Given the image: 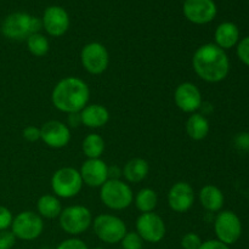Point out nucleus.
<instances>
[{
    "label": "nucleus",
    "instance_id": "0eeeda50",
    "mask_svg": "<svg viewBox=\"0 0 249 249\" xmlns=\"http://www.w3.org/2000/svg\"><path fill=\"white\" fill-rule=\"evenodd\" d=\"M92 229L95 235L102 242L108 245L119 243L125 236L126 225L121 218L112 214H100L92 220Z\"/></svg>",
    "mask_w": 249,
    "mask_h": 249
},
{
    "label": "nucleus",
    "instance_id": "bb28decb",
    "mask_svg": "<svg viewBox=\"0 0 249 249\" xmlns=\"http://www.w3.org/2000/svg\"><path fill=\"white\" fill-rule=\"evenodd\" d=\"M123 249H142L143 240L138 232H126L121 241Z\"/></svg>",
    "mask_w": 249,
    "mask_h": 249
},
{
    "label": "nucleus",
    "instance_id": "423d86ee",
    "mask_svg": "<svg viewBox=\"0 0 249 249\" xmlns=\"http://www.w3.org/2000/svg\"><path fill=\"white\" fill-rule=\"evenodd\" d=\"M58 218L61 229L71 236L82 235L92 224L91 212L84 206L66 207Z\"/></svg>",
    "mask_w": 249,
    "mask_h": 249
},
{
    "label": "nucleus",
    "instance_id": "72a5a7b5",
    "mask_svg": "<svg viewBox=\"0 0 249 249\" xmlns=\"http://www.w3.org/2000/svg\"><path fill=\"white\" fill-rule=\"evenodd\" d=\"M199 249H230V247L219 240H208L206 242H202Z\"/></svg>",
    "mask_w": 249,
    "mask_h": 249
},
{
    "label": "nucleus",
    "instance_id": "c9c22d12",
    "mask_svg": "<svg viewBox=\"0 0 249 249\" xmlns=\"http://www.w3.org/2000/svg\"><path fill=\"white\" fill-rule=\"evenodd\" d=\"M82 124V118H80V113H71L68 114V125L77 128Z\"/></svg>",
    "mask_w": 249,
    "mask_h": 249
},
{
    "label": "nucleus",
    "instance_id": "f03ea898",
    "mask_svg": "<svg viewBox=\"0 0 249 249\" xmlns=\"http://www.w3.org/2000/svg\"><path fill=\"white\" fill-rule=\"evenodd\" d=\"M90 90L87 83L77 77H66L55 85L51 94L53 105L63 113H79L88 105Z\"/></svg>",
    "mask_w": 249,
    "mask_h": 249
},
{
    "label": "nucleus",
    "instance_id": "39448f33",
    "mask_svg": "<svg viewBox=\"0 0 249 249\" xmlns=\"http://www.w3.org/2000/svg\"><path fill=\"white\" fill-rule=\"evenodd\" d=\"M83 185L84 184L79 170L72 167L60 168L51 178V189L55 196L60 198L75 197L80 192Z\"/></svg>",
    "mask_w": 249,
    "mask_h": 249
},
{
    "label": "nucleus",
    "instance_id": "4468645a",
    "mask_svg": "<svg viewBox=\"0 0 249 249\" xmlns=\"http://www.w3.org/2000/svg\"><path fill=\"white\" fill-rule=\"evenodd\" d=\"M174 101L178 108L185 113H195L197 109L201 108L202 94L201 90L194 83L185 82L178 85L174 92Z\"/></svg>",
    "mask_w": 249,
    "mask_h": 249
},
{
    "label": "nucleus",
    "instance_id": "f704fd0d",
    "mask_svg": "<svg viewBox=\"0 0 249 249\" xmlns=\"http://www.w3.org/2000/svg\"><path fill=\"white\" fill-rule=\"evenodd\" d=\"M235 143L240 150H249V134L241 133L236 136Z\"/></svg>",
    "mask_w": 249,
    "mask_h": 249
},
{
    "label": "nucleus",
    "instance_id": "473e14b6",
    "mask_svg": "<svg viewBox=\"0 0 249 249\" xmlns=\"http://www.w3.org/2000/svg\"><path fill=\"white\" fill-rule=\"evenodd\" d=\"M23 138L26 139L27 141H31V142H34V141L39 140L40 139V129L36 128V126L29 125L27 128L23 129V133H22Z\"/></svg>",
    "mask_w": 249,
    "mask_h": 249
},
{
    "label": "nucleus",
    "instance_id": "412c9836",
    "mask_svg": "<svg viewBox=\"0 0 249 249\" xmlns=\"http://www.w3.org/2000/svg\"><path fill=\"white\" fill-rule=\"evenodd\" d=\"M150 172V165L147 160L143 158H133L128 160L122 170V175L125 178V180L131 184H138L147 178Z\"/></svg>",
    "mask_w": 249,
    "mask_h": 249
},
{
    "label": "nucleus",
    "instance_id": "b1692460",
    "mask_svg": "<svg viewBox=\"0 0 249 249\" xmlns=\"http://www.w3.org/2000/svg\"><path fill=\"white\" fill-rule=\"evenodd\" d=\"M83 152L87 156L88 160H96L101 158L105 151V140L99 134H89L83 140Z\"/></svg>",
    "mask_w": 249,
    "mask_h": 249
},
{
    "label": "nucleus",
    "instance_id": "aec40b11",
    "mask_svg": "<svg viewBox=\"0 0 249 249\" xmlns=\"http://www.w3.org/2000/svg\"><path fill=\"white\" fill-rule=\"evenodd\" d=\"M199 203L209 213L220 212L224 207V194L219 187L214 185H206L201 189L198 194Z\"/></svg>",
    "mask_w": 249,
    "mask_h": 249
},
{
    "label": "nucleus",
    "instance_id": "9d476101",
    "mask_svg": "<svg viewBox=\"0 0 249 249\" xmlns=\"http://www.w3.org/2000/svg\"><path fill=\"white\" fill-rule=\"evenodd\" d=\"M82 66L90 74H101L107 70L109 63V55L105 45L97 41L87 44L80 53Z\"/></svg>",
    "mask_w": 249,
    "mask_h": 249
},
{
    "label": "nucleus",
    "instance_id": "a211bd4d",
    "mask_svg": "<svg viewBox=\"0 0 249 249\" xmlns=\"http://www.w3.org/2000/svg\"><path fill=\"white\" fill-rule=\"evenodd\" d=\"M79 113L80 118H82V124H84L88 128H102L109 121L108 109L99 104L87 105Z\"/></svg>",
    "mask_w": 249,
    "mask_h": 249
},
{
    "label": "nucleus",
    "instance_id": "58836bf2",
    "mask_svg": "<svg viewBox=\"0 0 249 249\" xmlns=\"http://www.w3.org/2000/svg\"><path fill=\"white\" fill-rule=\"evenodd\" d=\"M184 1H185V0H184Z\"/></svg>",
    "mask_w": 249,
    "mask_h": 249
},
{
    "label": "nucleus",
    "instance_id": "c756f323",
    "mask_svg": "<svg viewBox=\"0 0 249 249\" xmlns=\"http://www.w3.org/2000/svg\"><path fill=\"white\" fill-rule=\"evenodd\" d=\"M16 240V236L12 233V231H0V249H12Z\"/></svg>",
    "mask_w": 249,
    "mask_h": 249
},
{
    "label": "nucleus",
    "instance_id": "a878e982",
    "mask_svg": "<svg viewBox=\"0 0 249 249\" xmlns=\"http://www.w3.org/2000/svg\"><path fill=\"white\" fill-rule=\"evenodd\" d=\"M27 48L36 57H43L49 53L50 44L48 38L41 33H34L27 38Z\"/></svg>",
    "mask_w": 249,
    "mask_h": 249
},
{
    "label": "nucleus",
    "instance_id": "e433bc0d",
    "mask_svg": "<svg viewBox=\"0 0 249 249\" xmlns=\"http://www.w3.org/2000/svg\"><path fill=\"white\" fill-rule=\"evenodd\" d=\"M122 175V170L117 165L114 167H108V179H119Z\"/></svg>",
    "mask_w": 249,
    "mask_h": 249
},
{
    "label": "nucleus",
    "instance_id": "5701e85b",
    "mask_svg": "<svg viewBox=\"0 0 249 249\" xmlns=\"http://www.w3.org/2000/svg\"><path fill=\"white\" fill-rule=\"evenodd\" d=\"M36 209L41 218L55 219L60 216L61 212H62V206H61L58 197L53 196V195H44L38 199Z\"/></svg>",
    "mask_w": 249,
    "mask_h": 249
},
{
    "label": "nucleus",
    "instance_id": "2f4dec72",
    "mask_svg": "<svg viewBox=\"0 0 249 249\" xmlns=\"http://www.w3.org/2000/svg\"><path fill=\"white\" fill-rule=\"evenodd\" d=\"M56 249H88V246L79 238L72 237L62 241Z\"/></svg>",
    "mask_w": 249,
    "mask_h": 249
},
{
    "label": "nucleus",
    "instance_id": "393cba45",
    "mask_svg": "<svg viewBox=\"0 0 249 249\" xmlns=\"http://www.w3.org/2000/svg\"><path fill=\"white\" fill-rule=\"evenodd\" d=\"M158 204V196L155 190L141 189L135 196V206L141 213H151L156 209Z\"/></svg>",
    "mask_w": 249,
    "mask_h": 249
},
{
    "label": "nucleus",
    "instance_id": "f3484780",
    "mask_svg": "<svg viewBox=\"0 0 249 249\" xmlns=\"http://www.w3.org/2000/svg\"><path fill=\"white\" fill-rule=\"evenodd\" d=\"M79 173L83 184L89 187H101L108 180V165L101 158L87 160Z\"/></svg>",
    "mask_w": 249,
    "mask_h": 249
},
{
    "label": "nucleus",
    "instance_id": "9b49d317",
    "mask_svg": "<svg viewBox=\"0 0 249 249\" xmlns=\"http://www.w3.org/2000/svg\"><path fill=\"white\" fill-rule=\"evenodd\" d=\"M136 232L143 241L158 243L165 236V224L158 214L142 213L136 220Z\"/></svg>",
    "mask_w": 249,
    "mask_h": 249
},
{
    "label": "nucleus",
    "instance_id": "2eb2a0df",
    "mask_svg": "<svg viewBox=\"0 0 249 249\" xmlns=\"http://www.w3.org/2000/svg\"><path fill=\"white\" fill-rule=\"evenodd\" d=\"M40 139L51 148H62L71 140V130L68 125L60 121H49L40 128Z\"/></svg>",
    "mask_w": 249,
    "mask_h": 249
},
{
    "label": "nucleus",
    "instance_id": "f257e3e1",
    "mask_svg": "<svg viewBox=\"0 0 249 249\" xmlns=\"http://www.w3.org/2000/svg\"><path fill=\"white\" fill-rule=\"evenodd\" d=\"M192 67L204 82L219 83L225 79L230 72V60L225 50L215 44L208 43L195 51Z\"/></svg>",
    "mask_w": 249,
    "mask_h": 249
},
{
    "label": "nucleus",
    "instance_id": "4be33fe9",
    "mask_svg": "<svg viewBox=\"0 0 249 249\" xmlns=\"http://www.w3.org/2000/svg\"><path fill=\"white\" fill-rule=\"evenodd\" d=\"M211 130L209 121L202 113H191L186 121V133L192 140L201 141L207 138Z\"/></svg>",
    "mask_w": 249,
    "mask_h": 249
},
{
    "label": "nucleus",
    "instance_id": "6e6552de",
    "mask_svg": "<svg viewBox=\"0 0 249 249\" xmlns=\"http://www.w3.org/2000/svg\"><path fill=\"white\" fill-rule=\"evenodd\" d=\"M44 221L39 214L34 212H21L14 218L11 231L16 238L22 241H33L43 233Z\"/></svg>",
    "mask_w": 249,
    "mask_h": 249
},
{
    "label": "nucleus",
    "instance_id": "c85d7f7f",
    "mask_svg": "<svg viewBox=\"0 0 249 249\" xmlns=\"http://www.w3.org/2000/svg\"><path fill=\"white\" fill-rule=\"evenodd\" d=\"M237 56L241 60V62H243L249 67V36L238 41Z\"/></svg>",
    "mask_w": 249,
    "mask_h": 249
},
{
    "label": "nucleus",
    "instance_id": "7c9ffc66",
    "mask_svg": "<svg viewBox=\"0 0 249 249\" xmlns=\"http://www.w3.org/2000/svg\"><path fill=\"white\" fill-rule=\"evenodd\" d=\"M12 220H14V216H12L10 209H7L4 206H0V231L11 228Z\"/></svg>",
    "mask_w": 249,
    "mask_h": 249
},
{
    "label": "nucleus",
    "instance_id": "f8f14e48",
    "mask_svg": "<svg viewBox=\"0 0 249 249\" xmlns=\"http://www.w3.org/2000/svg\"><path fill=\"white\" fill-rule=\"evenodd\" d=\"M182 12L192 23L207 24L215 18L218 9L214 0H185Z\"/></svg>",
    "mask_w": 249,
    "mask_h": 249
},
{
    "label": "nucleus",
    "instance_id": "cd10ccee",
    "mask_svg": "<svg viewBox=\"0 0 249 249\" xmlns=\"http://www.w3.org/2000/svg\"><path fill=\"white\" fill-rule=\"evenodd\" d=\"M202 245V240L197 233L189 232L182 236L181 247L182 249H199Z\"/></svg>",
    "mask_w": 249,
    "mask_h": 249
},
{
    "label": "nucleus",
    "instance_id": "dca6fc26",
    "mask_svg": "<svg viewBox=\"0 0 249 249\" xmlns=\"http://www.w3.org/2000/svg\"><path fill=\"white\" fill-rule=\"evenodd\" d=\"M195 202V191L186 181H179L170 187L168 192V204L177 213H185Z\"/></svg>",
    "mask_w": 249,
    "mask_h": 249
},
{
    "label": "nucleus",
    "instance_id": "ddd939ff",
    "mask_svg": "<svg viewBox=\"0 0 249 249\" xmlns=\"http://www.w3.org/2000/svg\"><path fill=\"white\" fill-rule=\"evenodd\" d=\"M41 22H43V28L45 29L46 33L55 38L62 36L70 28L68 12L57 5L46 7L41 17Z\"/></svg>",
    "mask_w": 249,
    "mask_h": 249
},
{
    "label": "nucleus",
    "instance_id": "7ed1b4c3",
    "mask_svg": "<svg viewBox=\"0 0 249 249\" xmlns=\"http://www.w3.org/2000/svg\"><path fill=\"white\" fill-rule=\"evenodd\" d=\"M41 28V18L27 12H14L2 21L1 33L11 40H27L31 34L39 33Z\"/></svg>",
    "mask_w": 249,
    "mask_h": 249
},
{
    "label": "nucleus",
    "instance_id": "20e7f679",
    "mask_svg": "<svg viewBox=\"0 0 249 249\" xmlns=\"http://www.w3.org/2000/svg\"><path fill=\"white\" fill-rule=\"evenodd\" d=\"M100 199L112 211H123L131 206L134 194L128 184L119 179H108L100 187Z\"/></svg>",
    "mask_w": 249,
    "mask_h": 249
},
{
    "label": "nucleus",
    "instance_id": "6ab92c4d",
    "mask_svg": "<svg viewBox=\"0 0 249 249\" xmlns=\"http://www.w3.org/2000/svg\"><path fill=\"white\" fill-rule=\"evenodd\" d=\"M214 39H215V45L223 50L232 49L240 41V29L232 22H223L216 27Z\"/></svg>",
    "mask_w": 249,
    "mask_h": 249
},
{
    "label": "nucleus",
    "instance_id": "4c0bfd02",
    "mask_svg": "<svg viewBox=\"0 0 249 249\" xmlns=\"http://www.w3.org/2000/svg\"><path fill=\"white\" fill-rule=\"evenodd\" d=\"M92 249H104V248H101V247H96V248H92Z\"/></svg>",
    "mask_w": 249,
    "mask_h": 249
},
{
    "label": "nucleus",
    "instance_id": "1a4fd4ad",
    "mask_svg": "<svg viewBox=\"0 0 249 249\" xmlns=\"http://www.w3.org/2000/svg\"><path fill=\"white\" fill-rule=\"evenodd\" d=\"M214 231L216 240L230 246L237 242L242 235V223L236 213L223 211L218 213L214 220Z\"/></svg>",
    "mask_w": 249,
    "mask_h": 249
}]
</instances>
